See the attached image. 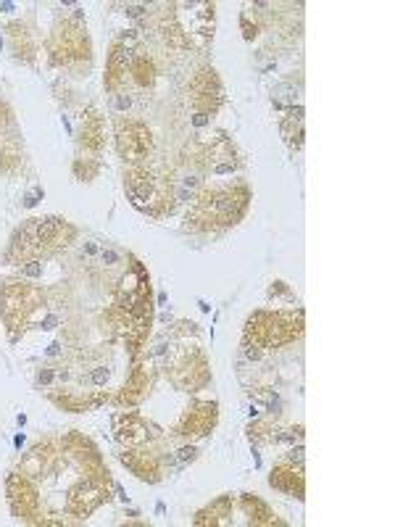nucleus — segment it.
Instances as JSON below:
<instances>
[{"mask_svg": "<svg viewBox=\"0 0 395 527\" xmlns=\"http://www.w3.org/2000/svg\"><path fill=\"white\" fill-rule=\"evenodd\" d=\"M240 27H243V37H245V40H253V37L259 35V24L251 22V16H248V14L240 16Z\"/></svg>", "mask_w": 395, "mask_h": 527, "instance_id": "obj_32", "label": "nucleus"}, {"mask_svg": "<svg viewBox=\"0 0 395 527\" xmlns=\"http://www.w3.org/2000/svg\"><path fill=\"white\" fill-rule=\"evenodd\" d=\"M108 375H111V372H108V369H98V372H93V383L95 385H103V383H108Z\"/></svg>", "mask_w": 395, "mask_h": 527, "instance_id": "obj_34", "label": "nucleus"}, {"mask_svg": "<svg viewBox=\"0 0 395 527\" xmlns=\"http://www.w3.org/2000/svg\"><path fill=\"white\" fill-rule=\"evenodd\" d=\"M132 267L127 269V275L119 280L114 293V306L122 311L127 319H145L153 317V288L148 269L143 267V261L130 259Z\"/></svg>", "mask_w": 395, "mask_h": 527, "instance_id": "obj_7", "label": "nucleus"}, {"mask_svg": "<svg viewBox=\"0 0 395 527\" xmlns=\"http://www.w3.org/2000/svg\"><path fill=\"white\" fill-rule=\"evenodd\" d=\"M130 77L140 90H151L156 85V66L148 53L130 51Z\"/></svg>", "mask_w": 395, "mask_h": 527, "instance_id": "obj_25", "label": "nucleus"}, {"mask_svg": "<svg viewBox=\"0 0 395 527\" xmlns=\"http://www.w3.org/2000/svg\"><path fill=\"white\" fill-rule=\"evenodd\" d=\"M232 512H235V499L232 496H219L216 501H211L209 506H203L201 512L193 517V525L198 527H216L232 522Z\"/></svg>", "mask_w": 395, "mask_h": 527, "instance_id": "obj_23", "label": "nucleus"}, {"mask_svg": "<svg viewBox=\"0 0 395 527\" xmlns=\"http://www.w3.org/2000/svg\"><path fill=\"white\" fill-rule=\"evenodd\" d=\"M127 77H130V48L119 40V43L111 45V53H108L106 61V74H103L106 93H122L124 85H127Z\"/></svg>", "mask_w": 395, "mask_h": 527, "instance_id": "obj_19", "label": "nucleus"}, {"mask_svg": "<svg viewBox=\"0 0 395 527\" xmlns=\"http://www.w3.org/2000/svg\"><path fill=\"white\" fill-rule=\"evenodd\" d=\"M169 380L182 393H198L211 383V367L206 354L201 351H187V354L177 356V359L166 367Z\"/></svg>", "mask_w": 395, "mask_h": 527, "instance_id": "obj_12", "label": "nucleus"}, {"mask_svg": "<svg viewBox=\"0 0 395 527\" xmlns=\"http://www.w3.org/2000/svg\"><path fill=\"white\" fill-rule=\"evenodd\" d=\"M51 380H53L51 369H45V372H40V377H37V383H40V385H48Z\"/></svg>", "mask_w": 395, "mask_h": 527, "instance_id": "obj_36", "label": "nucleus"}, {"mask_svg": "<svg viewBox=\"0 0 395 527\" xmlns=\"http://www.w3.org/2000/svg\"><path fill=\"white\" fill-rule=\"evenodd\" d=\"M8 37H11V51L16 53V58H22V61L32 64V58H35L37 53L35 35H32L22 22H16L8 27Z\"/></svg>", "mask_w": 395, "mask_h": 527, "instance_id": "obj_27", "label": "nucleus"}, {"mask_svg": "<svg viewBox=\"0 0 395 527\" xmlns=\"http://www.w3.org/2000/svg\"><path fill=\"white\" fill-rule=\"evenodd\" d=\"M240 506H243L245 517H248V525L256 527H274V525H285V522L272 512V506L261 501L259 496H253V493H243L240 496Z\"/></svg>", "mask_w": 395, "mask_h": 527, "instance_id": "obj_24", "label": "nucleus"}, {"mask_svg": "<svg viewBox=\"0 0 395 527\" xmlns=\"http://www.w3.org/2000/svg\"><path fill=\"white\" fill-rule=\"evenodd\" d=\"M111 430L119 446L124 448H151L153 443L161 441V427L153 425L151 419H145L137 412H119L111 419Z\"/></svg>", "mask_w": 395, "mask_h": 527, "instance_id": "obj_11", "label": "nucleus"}, {"mask_svg": "<svg viewBox=\"0 0 395 527\" xmlns=\"http://www.w3.org/2000/svg\"><path fill=\"white\" fill-rule=\"evenodd\" d=\"M119 462L143 483H161L164 480V464L158 459L153 448H124L119 454Z\"/></svg>", "mask_w": 395, "mask_h": 527, "instance_id": "obj_18", "label": "nucleus"}, {"mask_svg": "<svg viewBox=\"0 0 395 527\" xmlns=\"http://www.w3.org/2000/svg\"><path fill=\"white\" fill-rule=\"evenodd\" d=\"M153 385H156V369H153L151 361H135V364H132L130 377H127V383L119 388V393H116L111 401H114L116 406H127V409H132V406L143 404L145 398L151 396Z\"/></svg>", "mask_w": 395, "mask_h": 527, "instance_id": "obj_16", "label": "nucleus"}, {"mask_svg": "<svg viewBox=\"0 0 395 527\" xmlns=\"http://www.w3.org/2000/svg\"><path fill=\"white\" fill-rule=\"evenodd\" d=\"M77 143H79V151L85 153V156H90V159H98V153L103 151V145H106V130H103L101 114L95 109H90L85 116H82V127H79Z\"/></svg>", "mask_w": 395, "mask_h": 527, "instance_id": "obj_21", "label": "nucleus"}, {"mask_svg": "<svg viewBox=\"0 0 395 527\" xmlns=\"http://www.w3.org/2000/svg\"><path fill=\"white\" fill-rule=\"evenodd\" d=\"M124 190L127 198L137 211H143L145 217L164 219L174 209V193L169 180L156 177L151 169L130 167L124 172Z\"/></svg>", "mask_w": 395, "mask_h": 527, "instance_id": "obj_4", "label": "nucleus"}, {"mask_svg": "<svg viewBox=\"0 0 395 527\" xmlns=\"http://www.w3.org/2000/svg\"><path fill=\"white\" fill-rule=\"evenodd\" d=\"M22 164V140L11 132H0V172H14Z\"/></svg>", "mask_w": 395, "mask_h": 527, "instance_id": "obj_26", "label": "nucleus"}, {"mask_svg": "<svg viewBox=\"0 0 395 527\" xmlns=\"http://www.w3.org/2000/svg\"><path fill=\"white\" fill-rule=\"evenodd\" d=\"M98 172H101V161L98 159H90V156H79V159L74 161V174H77L82 182H93L95 177H98Z\"/></svg>", "mask_w": 395, "mask_h": 527, "instance_id": "obj_29", "label": "nucleus"}, {"mask_svg": "<svg viewBox=\"0 0 395 527\" xmlns=\"http://www.w3.org/2000/svg\"><path fill=\"white\" fill-rule=\"evenodd\" d=\"M8 127H14V116L6 103H0V132H6Z\"/></svg>", "mask_w": 395, "mask_h": 527, "instance_id": "obj_33", "label": "nucleus"}, {"mask_svg": "<svg viewBox=\"0 0 395 527\" xmlns=\"http://www.w3.org/2000/svg\"><path fill=\"white\" fill-rule=\"evenodd\" d=\"M77 238V227L58 217L29 219L24 222L16 235L11 238V246L6 251L8 264H37V261L51 259L56 253L66 251Z\"/></svg>", "mask_w": 395, "mask_h": 527, "instance_id": "obj_2", "label": "nucleus"}, {"mask_svg": "<svg viewBox=\"0 0 395 527\" xmlns=\"http://www.w3.org/2000/svg\"><path fill=\"white\" fill-rule=\"evenodd\" d=\"M61 467V446L56 441H43L32 446L19 462V472L29 480H45Z\"/></svg>", "mask_w": 395, "mask_h": 527, "instance_id": "obj_17", "label": "nucleus"}, {"mask_svg": "<svg viewBox=\"0 0 395 527\" xmlns=\"http://www.w3.org/2000/svg\"><path fill=\"white\" fill-rule=\"evenodd\" d=\"M116 151L130 167H143L153 153V132L145 122L137 119H116L114 127Z\"/></svg>", "mask_w": 395, "mask_h": 527, "instance_id": "obj_9", "label": "nucleus"}, {"mask_svg": "<svg viewBox=\"0 0 395 527\" xmlns=\"http://www.w3.org/2000/svg\"><path fill=\"white\" fill-rule=\"evenodd\" d=\"M274 106H280V109H295V103H298V90L293 85H280L272 93ZM301 106V103H298Z\"/></svg>", "mask_w": 395, "mask_h": 527, "instance_id": "obj_31", "label": "nucleus"}, {"mask_svg": "<svg viewBox=\"0 0 395 527\" xmlns=\"http://www.w3.org/2000/svg\"><path fill=\"white\" fill-rule=\"evenodd\" d=\"M43 306V288L24 280L3 282V288H0V317H3V325L11 333V338L24 333L29 327V319L35 317Z\"/></svg>", "mask_w": 395, "mask_h": 527, "instance_id": "obj_6", "label": "nucleus"}, {"mask_svg": "<svg viewBox=\"0 0 395 527\" xmlns=\"http://www.w3.org/2000/svg\"><path fill=\"white\" fill-rule=\"evenodd\" d=\"M48 56H51L53 66L61 69H87L90 58H93V43L87 35V27L82 24V16L77 19H64L53 27L51 37H48Z\"/></svg>", "mask_w": 395, "mask_h": 527, "instance_id": "obj_5", "label": "nucleus"}, {"mask_svg": "<svg viewBox=\"0 0 395 527\" xmlns=\"http://www.w3.org/2000/svg\"><path fill=\"white\" fill-rule=\"evenodd\" d=\"M58 446H61L64 459H69L82 475L98 477V480H111V472H108L106 462H103L101 451H98V446L87 435H82L79 430H72V433H66L61 438Z\"/></svg>", "mask_w": 395, "mask_h": 527, "instance_id": "obj_10", "label": "nucleus"}, {"mask_svg": "<svg viewBox=\"0 0 395 527\" xmlns=\"http://www.w3.org/2000/svg\"><path fill=\"white\" fill-rule=\"evenodd\" d=\"M306 314L303 309H274L253 311L243 330V346L259 348H282L303 338Z\"/></svg>", "mask_w": 395, "mask_h": 527, "instance_id": "obj_3", "label": "nucleus"}, {"mask_svg": "<svg viewBox=\"0 0 395 527\" xmlns=\"http://www.w3.org/2000/svg\"><path fill=\"white\" fill-rule=\"evenodd\" d=\"M280 132H282V138H285V143H288L293 151L301 148L303 145V106L288 109V114L282 116Z\"/></svg>", "mask_w": 395, "mask_h": 527, "instance_id": "obj_28", "label": "nucleus"}, {"mask_svg": "<svg viewBox=\"0 0 395 527\" xmlns=\"http://www.w3.org/2000/svg\"><path fill=\"white\" fill-rule=\"evenodd\" d=\"M187 95H190V103H193V109L198 116L206 119L209 114H216L224 103V87L222 80H219V74H216L214 69L195 72L190 85H187Z\"/></svg>", "mask_w": 395, "mask_h": 527, "instance_id": "obj_15", "label": "nucleus"}, {"mask_svg": "<svg viewBox=\"0 0 395 527\" xmlns=\"http://www.w3.org/2000/svg\"><path fill=\"white\" fill-rule=\"evenodd\" d=\"M114 485V480H98V477L82 475V480H77L66 493V514L74 517V520L93 517L106 501H111V488Z\"/></svg>", "mask_w": 395, "mask_h": 527, "instance_id": "obj_8", "label": "nucleus"}, {"mask_svg": "<svg viewBox=\"0 0 395 527\" xmlns=\"http://www.w3.org/2000/svg\"><path fill=\"white\" fill-rule=\"evenodd\" d=\"M6 499L16 520L27 522V525H40V496L27 475L11 472L6 477Z\"/></svg>", "mask_w": 395, "mask_h": 527, "instance_id": "obj_14", "label": "nucleus"}, {"mask_svg": "<svg viewBox=\"0 0 395 527\" xmlns=\"http://www.w3.org/2000/svg\"><path fill=\"white\" fill-rule=\"evenodd\" d=\"M269 485H272L274 491L285 493V496H293V499L298 501L306 499V477H303L301 464H293V462L274 464L272 472H269Z\"/></svg>", "mask_w": 395, "mask_h": 527, "instance_id": "obj_20", "label": "nucleus"}, {"mask_svg": "<svg viewBox=\"0 0 395 527\" xmlns=\"http://www.w3.org/2000/svg\"><path fill=\"white\" fill-rule=\"evenodd\" d=\"M216 425H219V404L216 401H193L185 406V412L174 422L169 435L195 441V438H206Z\"/></svg>", "mask_w": 395, "mask_h": 527, "instance_id": "obj_13", "label": "nucleus"}, {"mask_svg": "<svg viewBox=\"0 0 395 527\" xmlns=\"http://www.w3.org/2000/svg\"><path fill=\"white\" fill-rule=\"evenodd\" d=\"M177 454H180V459H182V462H193V459H195V454H198V451H195V448L190 446V448H182V451H177Z\"/></svg>", "mask_w": 395, "mask_h": 527, "instance_id": "obj_35", "label": "nucleus"}, {"mask_svg": "<svg viewBox=\"0 0 395 527\" xmlns=\"http://www.w3.org/2000/svg\"><path fill=\"white\" fill-rule=\"evenodd\" d=\"M248 438H251V443H272L274 438H277V427L272 425V422H256V425L248 427Z\"/></svg>", "mask_w": 395, "mask_h": 527, "instance_id": "obj_30", "label": "nucleus"}, {"mask_svg": "<svg viewBox=\"0 0 395 527\" xmlns=\"http://www.w3.org/2000/svg\"><path fill=\"white\" fill-rule=\"evenodd\" d=\"M45 396L51 398L58 409L72 414L93 412V409H98V406L108 401L106 393H74V390H45Z\"/></svg>", "mask_w": 395, "mask_h": 527, "instance_id": "obj_22", "label": "nucleus"}, {"mask_svg": "<svg viewBox=\"0 0 395 527\" xmlns=\"http://www.w3.org/2000/svg\"><path fill=\"white\" fill-rule=\"evenodd\" d=\"M253 195L248 185H224V188H203L195 195L185 217V227L190 232H216L235 227L248 214Z\"/></svg>", "mask_w": 395, "mask_h": 527, "instance_id": "obj_1", "label": "nucleus"}]
</instances>
